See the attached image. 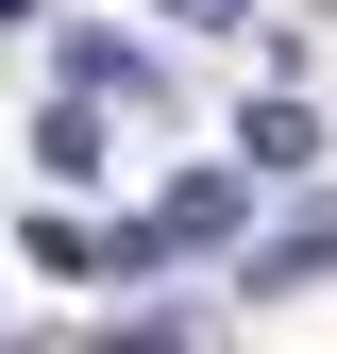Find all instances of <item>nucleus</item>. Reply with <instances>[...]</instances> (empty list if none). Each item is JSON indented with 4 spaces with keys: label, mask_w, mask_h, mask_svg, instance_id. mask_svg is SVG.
I'll list each match as a JSON object with an SVG mask.
<instances>
[{
    "label": "nucleus",
    "mask_w": 337,
    "mask_h": 354,
    "mask_svg": "<svg viewBox=\"0 0 337 354\" xmlns=\"http://www.w3.org/2000/svg\"><path fill=\"white\" fill-rule=\"evenodd\" d=\"M168 17H202V34H236V17H253V0H168Z\"/></svg>",
    "instance_id": "423d86ee"
},
{
    "label": "nucleus",
    "mask_w": 337,
    "mask_h": 354,
    "mask_svg": "<svg viewBox=\"0 0 337 354\" xmlns=\"http://www.w3.org/2000/svg\"><path fill=\"white\" fill-rule=\"evenodd\" d=\"M68 84H84V102H152V51H135V34H68Z\"/></svg>",
    "instance_id": "f03ea898"
},
{
    "label": "nucleus",
    "mask_w": 337,
    "mask_h": 354,
    "mask_svg": "<svg viewBox=\"0 0 337 354\" xmlns=\"http://www.w3.org/2000/svg\"><path fill=\"white\" fill-rule=\"evenodd\" d=\"M304 152H320V118H304V102H287V84H270V102L236 118V169H304Z\"/></svg>",
    "instance_id": "7ed1b4c3"
},
{
    "label": "nucleus",
    "mask_w": 337,
    "mask_h": 354,
    "mask_svg": "<svg viewBox=\"0 0 337 354\" xmlns=\"http://www.w3.org/2000/svg\"><path fill=\"white\" fill-rule=\"evenodd\" d=\"M34 169L84 186V169H102V102H34Z\"/></svg>",
    "instance_id": "20e7f679"
},
{
    "label": "nucleus",
    "mask_w": 337,
    "mask_h": 354,
    "mask_svg": "<svg viewBox=\"0 0 337 354\" xmlns=\"http://www.w3.org/2000/svg\"><path fill=\"white\" fill-rule=\"evenodd\" d=\"M304 270H337V203H304V236H270V253H253V287H304Z\"/></svg>",
    "instance_id": "39448f33"
},
{
    "label": "nucleus",
    "mask_w": 337,
    "mask_h": 354,
    "mask_svg": "<svg viewBox=\"0 0 337 354\" xmlns=\"http://www.w3.org/2000/svg\"><path fill=\"white\" fill-rule=\"evenodd\" d=\"M236 169H186V186H152V219L118 236V270H186V253H236Z\"/></svg>",
    "instance_id": "f257e3e1"
}]
</instances>
